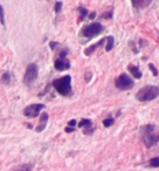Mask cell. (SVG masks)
<instances>
[{"mask_svg": "<svg viewBox=\"0 0 159 171\" xmlns=\"http://www.w3.org/2000/svg\"><path fill=\"white\" fill-rule=\"evenodd\" d=\"M52 85L60 95H63V96L72 95L73 89H72V77H70V75H66V76H62L60 79L54 80Z\"/></svg>", "mask_w": 159, "mask_h": 171, "instance_id": "1", "label": "cell"}, {"mask_svg": "<svg viewBox=\"0 0 159 171\" xmlns=\"http://www.w3.org/2000/svg\"><path fill=\"white\" fill-rule=\"evenodd\" d=\"M159 96V88L156 86H145L136 95V98L140 102H148Z\"/></svg>", "mask_w": 159, "mask_h": 171, "instance_id": "2", "label": "cell"}, {"mask_svg": "<svg viewBox=\"0 0 159 171\" xmlns=\"http://www.w3.org/2000/svg\"><path fill=\"white\" fill-rule=\"evenodd\" d=\"M102 32H103V26L99 22H94L91 25L85 26L84 28L82 30L81 34L83 36H85V38H88V39H91V38H94L96 35L101 34Z\"/></svg>", "mask_w": 159, "mask_h": 171, "instance_id": "3", "label": "cell"}, {"mask_svg": "<svg viewBox=\"0 0 159 171\" xmlns=\"http://www.w3.org/2000/svg\"><path fill=\"white\" fill-rule=\"evenodd\" d=\"M115 85H116L117 89L119 90H129L135 86V82L127 74H121L116 79Z\"/></svg>", "mask_w": 159, "mask_h": 171, "instance_id": "4", "label": "cell"}, {"mask_svg": "<svg viewBox=\"0 0 159 171\" xmlns=\"http://www.w3.org/2000/svg\"><path fill=\"white\" fill-rule=\"evenodd\" d=\"M38 66L35 64H29L27 69H26V73H25V76H23V82L25 85L31 86L33 85V82L38 79Z\"/></svg>", "mask_w": 159, "mask_h": 171, "instance_id": "5", "label": "cell"}, {"mask_svg": "<svg viewBox=\"0 0 159 171\" xmlns=\"http://www.w3.org/2000/svg\"><path fill=\"white\" fill-rule=\"evenodd\" d=\"M44 109V104L42 103H34V104H29L27 107L25 108L23 110V115L26 117L28 118H34V117H38L40 111Z\"/></svg>", "mask_w": 159, "mask_h": 171, "instance_id": "6", "label": "cell"}, {"mask_svg": "<svg viewBox=\"0 0 159 171\" xmlns=\"http://www.w3.org/2000/svg\"><path fill=\"white\" fill-rule=\"evenodd\" d=\"M55 69L56 70H59V72H63V70H67V69H69L70 68V62L67 60V59H57L56 61H55Z\"/></svg>", "mask_w": 159, "mask_h": 171, "instance_id": "7", "label": "cell"}, {"mask_svg": "<svg viewBox=\"0 0 159 171\" xmlns=\"http://www.w3.org/2000/svg\"><path fill=\"white\" fill-rule=\"evenodd\" d=\"M143 141H144V143H145V145H146L148 148H151L153 144H156L159 141V136L153 135L152 132H151V134H144Z\"/></svg>", "mask_w": 159, "mask_h": 171, "instance_id": "8", "label": "cell"}, {"mask_svg": "<svg viewBox=\"0 0 159 171\" xmlns=\"http://www.w3.org/2000/svg\"><path fill=\"white\" fill-rule=\"evenodd\" d=\"M47 122H48V114H47V113H42V114H41V117H40V123H39V126L35 128V130H36L38 132H41V131L44 130V128H46Z\"/></svg>", "mask_w": 159, "mask_h": 171, "instance_id": "9", "label": "cell"}, {"mask_svg": "<svg viewBox=\"0 0 159 171\" xmlns=\"http://www.w3.org/2000/svg\"><path fill=\"white\" fill-rule=\"evenodd\" d=\"M105 40H106V38H105V39H101V40H99L97 43L93 45V46H90V47H88V48L84 51V54H85V55H90L93 52H95V51L98 48V47H99V46H102V45L104 43V41H105Z\"/></svg>", "mask_w": 159, "mask_h": 171, "instance_id": "10", "label": "cell"}, {"mask_svg": "<svg viewBox=\"0 0 159 171\" xmlns=\"http://www.w3.org/2000/svg\"><path fill=\"white\" fill-rule=\"evenodd\" d=\"M127 69H129V72L132 74L133 77H136V79H140V77H142V72L139 70V68H138L137 66L130 64V66L127 67Z\"/></svg>", "mask_w": 159, "mask_h": 171, "instance_id": "11", "label": "cell"}, {"mask_svg": "<svg viewBox=\"0 0 159 171\" xmlns=\"http://www.w3.org/2000/svg\"><path fill=\"white\" fill-rule=\"evenodd\" d=\"M12 80V74L10 72H4L0 76V82L4 85H8Z\"/></svg>", "mask_w": 159, "mask_h": 171, "instance_id": "12", "label": "cell"}, {"mask_svg": "<svg viewBox=\"0 0 159 171\" xmlns=\"http://www.w3.org/2000/svg\"><path fill=\"white\" fill-rule=\"evenodd\" d=\"M131 1H132V5H133L135 7H137V8H142V7L148 6L152 0H131Z\"/></svg>", "mask_w": 159, "mask_h": 171, "instance_id": "13", "label": "cell"}, {"mask_svg": "<svg viewBox=\"0 0 159 171\" xmlns=\"http://www.w3.org/2000/svg\"><path fill=\"white\" fill-rule=\"evenodd\" d=\"M114 43H115V39L114 36H108L106 38V46H105V51L106 52H110L112 48H114Z\"/></svg>", "mask_w": 159, "mask_h": 171, "instance_id": "14", "label": "cell"}, {"mask_svg": "<svg viewBox=\"0 0 159 171\" xmlns=\"http://www.w3.org/2000/svg\"><path fill=\"white\" fill-rule=\"evenodd\" d=\"M78 127L80 128H90L91 127V121L90 120H88V118H83V120H81V122L78 123Z\"/></svg>", "mask_w": 159, "mask_h": 171, "instance_id": "15", "label": "cell"}, {"mask_svg": "<svg viewBox=\"0 0 159 171\" xmlns=\"http://www.w3.org/2000/svg\"><path fill=\"white\" fill-rule=\"evenodd\" d=\"M148 165L152 166V168H159V157H154V158H151L148 162Z\"/></svg>", "mask_w": 159, "mask_h": 171, "instance_id": "16", "label": "cell"}, {"mask_svg": "<svg viewBox=\"0 0 159 171\" xmlns=\"http://www.w3.org/2000/svg\"><path fill=\"white\" fill-rule=\"evenodd\" d=\"M153 130H154V126H152V124H148V126H145L144 128L142 129L143 134H151V132H152Z\"/></svg>", "mask_w": 159, "mask_h": 171, "instance_id": "17", "label": "cell"}, {"mask_svg": "<svg viewBox=\"0 0 159 171\" xmlns=\"http://www.w3.org/2000/svg\"><path fill=\"white\" fill-rule=\"evenodd\" d=\"M78 12H80V18L81 19H84L85 17L88 15V11H87V8H84V7H80Z\"/></svg>", "mask_w": 159, "mask_h": 171, "instance_id": "18", "label": "cell"}, {"mask_svg": "<svg viewBox=\"0 0 159 171\" xmlns=\"http://www.w3.org/2000/svg\"><path fill=\"white\" fill-rule=\"evenodd\" d=\"M0 21L1 25L5 26V12H4V7L0 5Z\"/></svg>", "mask_w": 159, "mask_h": 171, "instance_id": "19", "label": "cell"}, {"mask_svg": "<svg viewBox=\"0 0 159 171\" xmlns=\"http://www.w3.org/2000/svg\"><path fill=\"white\" fill-rule=\"evenodd\" d=\"M114 124V118H111V117H109V118H105L104 121H103V126L104 127H110V126H112Z\"/></svg>", "mask_w": 159, "mask_h": 171, "instance_id": "20", "label": "cell"}, {"mask_svg": "<svg viewBox=\"0 0 159 171\" xmlns=\"http://www.w3.org/2000/svg\"><path fill=\"white\" fill-rule=\"evenodd\" d=\"M61 8H62V2H61V1H56L55 7H54L55 12H56V13H60V12H61Z\"/></svg>", "mask_w": 159, "mask_h": 171, "instance_id": "21", "label": "cell"}, {"mask_svg": "<svg viewBox=\"0 0 159 171\" xmlns=\"http://www.w3.org/2000/svg\"><path fill=\"white\" fill-rule=\"evenodd\" d=\"M32 169V165H29V164H25V165H22L20 166V169L18 171H31Z\"/></svg>", "mask_w": 159, "mask_h": 171, "instance_id": "22", "label": "cell"}, {"mask_svg": "<svg viewBox=\"0 0 159 171\" xmlns=\"http://www.w3.org/2000/svg\"><path fill=\"white\" fill-rule=\"evenodd\" d=\"M148 68L151 69V72H152V74L154 75V76H157V75H158V70L156 69V67H154V66H153V64H148Z\"/></svg>", "mask_w": 159, "mask_h": 171, "instance_id": "23", "label": "cell"}, {"mask_svg": "<svg viewBox=\"0 0 159 171\" xmlns=\"http://www.w3.org/2000/svg\"><path fill=\"white\" fill-rule=\"evenodd\" d=\"M111 17H112V13H111V12H106V13H103V14H102V18H103V19H110Z\"/></svg>", "mask_w": 159, "mask_h": 171, "instance_id": "24", "label": "cell"}, {"mask_svg": "<svg viewBox=\"0 0 159 171\" xmlns=\"http://www.w3.org/2000/svg\"><path fill=\"white\" fill-rule=\"evenodd\" d=\"M93 131H94V129L90 127V128L84 129V131H83V132H84L85 135H91V134H93Z\"/></svg>", "mask_w": 159, "mask_h": 171, "instance_id": "25", "label": "cell"}, {"mask_svg": "<svg viewBox=\"0 0 159 171\" xmlns=\"http://www.w3.org/2000/svg\"><path fill=\"white\" fill-rule=\"evenodd\" d=\"M68 126L74 128L75 126H76V121H75V120H70V121H69V123H68Z\"/></svg>", "mask_w": 159, "mask_h": 171, "instance_id": "26", "label": "cell"}, {"mask_svg": "<svg viewBox=\"0 0 159 171\" xmlns=\"http://www.w3.org/2000/svg\"><path fill=\"white\" fill-rule=\"evenodd\" d=\"M64 130H66V132H73V131H74V128H73V127H66Z\"/></svg>", "mask_w": 159, "mask_h": 171, "instance_id": "27", "label": "cell"}, {"mask_svg": "<svg viewBox=\"0 0 159 171\" xmlns=\"http://www.w3.org/2000/svg\"><path fill=\"white\" fill-rule=\"evenodd\" d=\"M49 46H50V48H52V49H55V48H56V46H57V42H53V41H52V42L49 43Z\"/></svg>", "mask_w": 159, "mask_h": 171, "instance_id": "28", "label": "cell"}, {"mask_svg": "<svg viewBox=\"0 0 159 171\" xmlns=\"http://www.w3.org/2000/svg\"><path fill=\"white\" fill-rule=\"evenodd\" d=\"M95 17H96L95 12H91V13L89 14V19H95Z\"/></svg>", "mask_w": 159, "mask_h": 171, "instance_id": "29", "label": "cell"}, {"mask_svg": "<svg viewBox=\"0 0 159 171\" xmlns=\"http://www.w3.org/2000/svg\"><path fill=\"white\" fill-rule=\"evenodd\" d=\"M90 77H91V73H87V77H85V81H87V82H89Z\"/></svg>", "mask_w": 159, "mask_h": 171, "instance_id": "30", "label": "cell"}]
</instances>
